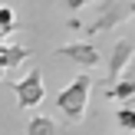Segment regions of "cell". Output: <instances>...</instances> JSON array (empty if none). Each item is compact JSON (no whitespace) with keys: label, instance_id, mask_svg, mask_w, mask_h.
Returning <instances> with one entry per match:
<instances>
[{"label":"cell","instance_id":"cell-8","mask_svg":"<svg viewBox=\"0 0 135 135\" xmlns=\"http://www.w3.org/2000/svg\"><path fill=\"white\" fill-rule=\"evenodd\" d=\"M26 135H59L56 132V122L46 115H33L30 122H26Z\"/></svg>","mask_w":135,"mask_h":135},{"label":"cell","instance_id":"cell-2","mask_svg":"<svg viewBox=\"0 0 135 135\" xmlns=\"http://www.w3.org/2000/svg\"><path fill=\"white\" fill-rule=\"evenodd\" d=\"M122 20H129V7H122V0H102V3H99L96 20L83 23V33H86V40H92L96 33L115 30V26L122 23Z\"/></svg>","mask_w":135,"mask_h":135},{"label":"cell","instance_id":"cell-12","mask_svg":"<svg viewBox=\"0 0 135 135\" xmlns=\"http://www.w3.org/2000/svg\"><path fill=\"white\" fill-rule=\"evenodd\" d=\"M129 13H132V17H135V0H132V3H129Z\"/></svg>","mask_w":135,"mask_h":135},{"label":"cell","instance_id":"cell-9","mask_svg":"<svg viewBox=\"0 0 135 135\" xmlns=\"http://www.w3.org/2000/svg\"><path fill=\"white\" fill-rule=\"evenodd\" d=\"M115 122H119L122 132H135V105H122L115 112Z\"/></svg>","mask_w":135,"mask_h":135},{"label":"cell","instance_id":"cell-5","mask_svg":"<svg viewBox=\"0 0 135 135\" xmlns=\"http://www.w3.org/2000/svg\"><path fill=\"white\" fill-rule=\"evenodd\" d=\"M56 56H69L83 69H92L99 63V46L89 43V40H79V43H69V46H56Z\"/></svg>","mask_w":135,"mask_h":135},{"label":"cell","instance_id":"cell-7","mask_svg":"<svg viewBox=\"0 0 135 135\" xmlns=\"http://www.w3.org/2000/svg\"><path fill=\"white\" fill-rule=\"evenodd\" d=\"M26 56H30V50H26V46H17V43L0 46V66H3V73H7V69H17Z\"/></svg>","mask_w":135,"mask_h":135},{"label":"cell","instance_id":"cell-4","mask_svg":"<svg viewBox=\"0 0 135 135\" xmlns=\"http://www.w3.org/2000/svg\"><path fill=\"white\" fill-rule=\"evenodd\" d=\"M135 56V43L132 40H119V43H112V53H109V69H105V86H112L119 76H122L125 69H129Z\"/></svg>","mask_w":135,"mask_h":135},{"label":"cell","instance_id":"cell-6","mask_svg":"<svg viewBox=\"0 0 135 135\" xmlns=\"http://www.w3.org/2000/svg\"><path fill=\"white\" fill-rule=\"evenodd\" d=\"M132 96H135V73L125 69L122 76L105 89V99H112V102H125V99H132Z\"/></svg>","mask_w":135,"mask_h":135},{"label":"cell","instance_id":"cell-3","mask_svg":"<svg viewBox=\"0 0 135 135\" xmlns=\"http://www.w3.org/2000/svg\"><path fill=\"white\" fill-rule=\"evenodd\" d=\"M13 92H17V105H20V109H33V105H40L43 96H46V89H43V73H40V69H30L23 79L13 83Z\"/></svg>","mask_w":135,"mask_h":135},{"label":"cell","instance_id":"cell-10","mask_svg":"<svg viewBox=\"0 0 135 135\" xmlns=\"http://www.w3.org/2000/svg\"><path fill=\"white\" fill-rule=\"evenodd\" d=\"M13 30H17V20H13V10H10V7H0V33L7 36V33H13Z\"/></svg>","mask_w":135,"mask_h":135},{"label":"cell","instance_id":"cell-11","mask_svg":"<svg viewBox=\"0 0 135 135\" xmlns=\"http://www.w3.org/2000/svg\"><path fill=\"white\" fill-rule=\"evenodd\" d=\"M69 10H83V7H89V3H96V0H63Z\"/></svg>","mask_w":135,"mask_h":135},{"label":"cell","instance_id":"cell-1","mask_svg":"<svg viewBox=\"0 0 135 135\" xmlns=\"http://www.w3.org/2000/svg\"><path fill=\"white\" fill-rule=\"evenodd\" d=\"M89 92H92L89 73H79V76L56 96V105H59V112L66 115V122H83V119H86V109H89Z\"/></svg>","mask_w":135,"mask_h":135}]
</instances>
